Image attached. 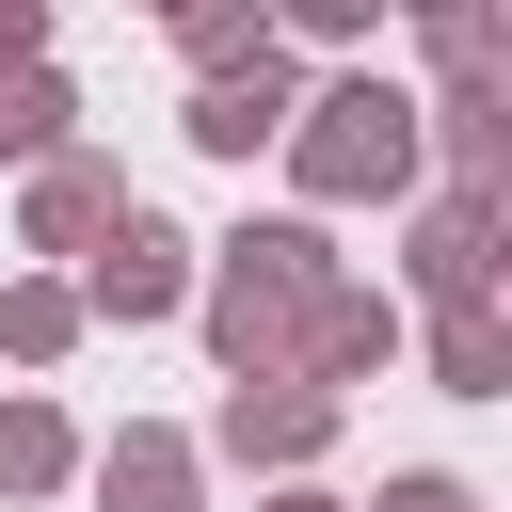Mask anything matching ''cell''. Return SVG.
Segmentation results:
<instances>
[{
    "label": "cell",
    "instance_id": "cell-1",
    "mask_svg": "<svg viewBox=\"0 0 512 512\" xmlns=\"http://www.w3.org/2000/svg\"><path fill=\"white\" fill-rule=\"evenodd\" d=\"M336 272H352V256H336V224H304V208L224 224L208 272H192V336H208V368H224V384H288V368H304V320H320Z\"/></svg>",
    "mask_w": 512,
    "mask_h": 512
},
{
    "label": "cell",
    "instance_id": "cell-2",
    "mask_svg": "<svg viewBox=\"0 0 512 512\" xmlns=\"http://www.w3.org/2000/svg\"><path fill=\"white\" fill-rule=\"evenodd\" d=\"M272 160H288L304 224H336V208H416V192H432V160H416V80H384V64H320Z\"/></svg>",
    "mask_w": 512,
    "mask_h": 512
},
{
    "label": "cell",
    "instance_id": "cell-3",
    "mask_svg": "<svg viewBox=\"0 0 512 512\" xmlns=\"http://www.w3.org/2000/svg\"><path fill=\"white\" fill-rule=\"evenodd\" d=\"M192 272H208V240L176 208H128L64 288H80V336H160V320H192Z\"/></svg>",
    "mask_w": 512,
    "mask_h": 512
},
{
    "label": "cell",
    "instance_id": "cell-4",
    "mask_svg": "<svg viewBox=\"0 0 512 512\" xmlns=\"http://www.w3.org/2000/svg\"><path fill=\"white\" fill-rule=\"evenodd\" d=\"M336 432H352V400H320V384H224L208 432H192V464H240V480L272 496V480H320Z\"/></svg>",
    "mask_w": 512,
    "mask_h": 512
},
{
    "label": "cell",
    "instance_id": "cell-5",
    "mask_svg": "<svg viewBox=\"0 0 512 512\" xmlns=\"http://www.w3.org/2000/svg\"><path fill=\"white\" fill-rule=\"evenodd\" d=\"M128 208H144V192H128V160L64 144V160H32V176H16V256H32V272H80Z\"/></svg>",
    "mask_w": 512,
    "mask_h": 512
},
{
    "label": "cell",
    "instance_id": "cell-6",
    "mask_svg": "<svg viewBox=\"0 0 512 512\" xmlns=\"http://www.w3.org/2000/svg\"><path fill=\"white\" fill-rule=\"evenodd\" d=\"M384 304H400V320H416V304H432V320H448V304H496V208H480V192H416Z\"/></svg>",
    "mask_w": 512,
    "mask_h": 512
},
{
    "label": "cell",
    "instance_id": "cell-7",
    "mask_svg": "<svg viewBox=\"0 0 512 512\" xmlns=\"http://www.w3.org/2000/svg\"><path fill=\"white\" fill-rule=\"evenodd\" d=\"M288 112H304V64H288V48H256L240 80H192V96H176V144H192V160H272V144H288Z\"/></svg>",
    "mask_w": 512,
    "mask_h": 512
},
{
    "label": "cell",
    "instance_id": "cell-8",
    "mask_svg": "<svg viewBox=\"0 0 512 512\" xmlns=\"http://www.w3.org/2000/svg\"><path fill=\"white\" fill-rule=\"evenodd\" d=\"M80 496H96V512H208V464H192L176 416H128V432L80 448Z\"/></svg>",
    "mask_w": 512,
    "mask_h": 512
},
{
    "label": "cell",
    "instance_id": "cell-9",
    "mask_svg": "<svg viewBox=\"0 0 512 512\" xmlns=\"http://www.w3.org/2000/svg\"><path fill=\"white\" fill-rule=\"evenodd\" d=\"M400 336H416V320H400L368 272H336V288H320V320H304V368H288V384L352 400V384H384V368H400Z\"/></svg>",
    "mask_w": 512,
    "mask_h": 512
},
{
    "label": "cell",
    "instance_id": "cell-10",
    "mask_svg": "<svg viewBox=\"0 0 512 512\" xmlns=\"http://www.w3.org/2000/svg\"><path fill=\"white\" fill-rule=\"evenodd\" d=\"M32 496H80V416L48 384H0V512H32Z\"/></svg>",
    "mask_w": 512,
    "mask_h": 512
},
{
    "label": "cell",
    "instance_id": "cell-11",
    "mask_svg": "<svg viewBox=\"0 0 512 512\" xmlns=\"http://www.w3.org/2000/svg\"><path fill=\"white\" fill-rule=\"evenodd\" d=\"M400 352L432 368V400H512V304H448V320H416Z\"/></svg>",
    "mask_w": 512,
    "mask_h": 512
},
{
    "label": "cell",
    "instance_id": "cell-12",
    "mask_svg": "<svg viewBox=\"0 0 512 512\" xmlns=\"http://www.w3.org/2000/svg\"><path fill=\"white\" fill-rule=\"evenodd\" d=\"M64 144H80V80H64V48H48V64L0 80V176H32V160H64Z\"/></svg>",
    "mask_w": 512,
    "mask_h": 512
},
{
    "label": "cell",
    "instance_id": "cell-13",
    "mask_svg": "<svg viewBox=\"0 0 512 512\" xmlns=\"http://www.w3.org/2000/svg\"><path fill=\"white\" fill-rule=\"evenodd\" d=\"M64 352H80V288H64V272H0V368L48 384Z\"/></svg>",
    "mask_w": 512,
    "mask_h": 512
},
{
    "label": "cell",
    "instance_id": "cell-14",
    "mask_svg": "<svg viewBox=\"0 0 512 512\" xmlns=\"http://www.w3.org/2000/svg\"><path fill=\"white\" fill-rule=\"evenodd\" d=\"M160 48H176L192 80H240V64L272 48V0H176V16H160Z\"/></svg>",
    "mask_w": 512,
    "mask_h": 512
},
{
    "label": "cell",
    "instance_id": "cell-15",
    "mask_svg": "<svg viewBox=\"0 0 512 512\" xmlns=\"http://www.w3.org/2000/svg\"><path fill=\"white\" fill-rule=\"evenodd\" d=\"M416 64H432V80H496V64H512V16H480V0H432V16H416Z\"/></svg>",
    "mask_w": 512,
    "mask_h": 512
},
{
    "label": "cell",
    "instance_id": "cell-16",
    "mask_svg": "<svg viewBox=\"0 0 512 512\" xmlns=\"http://www.w3.org/2000/svg\"><path fill=\"white\" fill-rule=\"evenodd\" d=\"M352 512H480V480H464V464H400V480L352 496Z\"/></svg>",
    "mask_w": 512,
    "mask_h": 512
},
{
    "label": "cell",
    "instance_id": "cell-17",
    "mask_svg": "<svg viewBox=\"0 0 512 512\" xmlns=\"http://www.w3.org/2000/svg\"><path fill=\"white\" fill-rule=\"evenodd\" d=\"M16 64H48V0H0V80Z\"/></svg>",
    "mask_w": 512,
    "mask_h": 512
},
{
    "label": "cell",
    "instance_id": "cell-18",
    "mask_svg": "<svg viewBox=\"0 0 512 512\" xmlns=\"http://www.w3.org/2000/svg\"><path fill=\"white\" fill-rule=\"evenodd\" d=\"M256 512H352V496H336V480H272Z\"/></svg>",
    "mask_w": 512,
    "mask_h": 512
}]
</instances>
